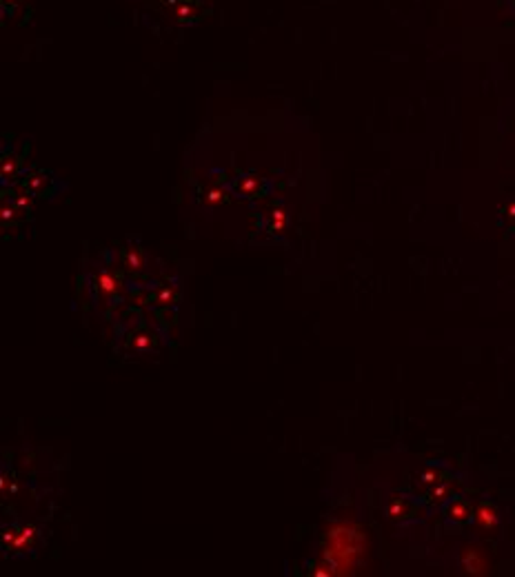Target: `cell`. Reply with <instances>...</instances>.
Masks as SVG:
<instances>
[{
    "label": "cell",
    "mask_w": 515,
    "mask_h": 577,
    "mask_svg": "<svg viewBox=\"0 0 515 577\" xmlns=\"http://www.w3.org/2000/svg\"><path fill=\"white\" fill-rule=\"evenodd\" d=\"M473 522L480 531L493 533L498 529V524H500L498 508L493 504H488V502H480L478 508H475V513H473Z\"/></svg>",
    "instance_id": "cell-1"
},
{
    "label": "cell",
    "mask_w": 515,
    "mask_h": 577,
    "mask_svg": "<svg viewBox=\"0 0 515 577\" xmlns=\"http://www.w3.org/2000/svg\"><path fill=\"white\" fill-rule=\"evenodd\" d=\"M420 482L422 484H437V482H442L440 480V471H437L435 466H429L427 471H422V473H420Z\"/></svg>",
    "instance_id": "cell-6"
},
{
    "label": "cell",
    "mask_w": 515,
    "mask_h": 577,
    "mask_svg": "<svg viewBox=\"0 0 515 577\" xmlns=\"http://www.w3.org/2000/svg\"><path fill=\"white\" fill-rule=\"evenodd\" d=\"M196 9H198V3H193V0L180 3L174 11V18L180 20V22H191L193 18H196Z\"/></svg>",
    "instance_id": "cell-4"
},
{
    "label": "cell",
    "mask_w": 515,
    "mask_h": 577,
    "mask_svg": "<svg viewBox=\"0 0 515 577\" xmlns=\"http://www.w3.org/2000/svg\"><path fill=\"white\" fill-rule=\"evenodd\" d=\"M98 284H100V288H102V293H111V291H115V280L111 278V273H100L98 275Z\"/></svg>",
    "instance_id": "cell-7"
},
{
    "label": "cell",
    "mask_w": 515,
    "mask_h": 577,
    "mask_svg": "<svg viewBox=\"0 0 515 577\" xmlns=\"http://www.w3.org/2000/svg\"><path fill=\"white\" fill-rule=\"evenodd\" d=\"M446 515L453 522H467L471 517V508L465 500L456 497V500H451V504L446 506Z\"/></svg>",
    "instance_id": "cell-3"
},
{
    "label": "cell",
    "mask_w": 515,
    "mask_h": 577,
    "mask_svg": "<svg viewBox=\"0 0 515 577\" xmlns=\"http://www.w3.org/2000/svg\"><path fill=\"white\" fill-rule=\"evenodd\" d=\"M127 267H132V269L143 267V256H140L138 249H129L127 251Z\"/></svg>",
    "instance_id": "cell-8"
},
{
    "label": "cell",
    "mask_w": 515,
    "mask_h": 577,
    "mask_svg": "<svg viewBox=\"0 0 515 577\" xmlns=\"http://www.w3.org/2000/svg\"><path fill=\"white\" fill-rule=\"evenodd\" d=\"M389 515L391 517H404L407 515V504L402 500H393L389 506Z\"/></svg>",
    "instance_id": "cell-9"
},
{
    "label": "cell",
    "mask_w": 515,
    "mask_h": 577,
    "mask_svg": "<svg viewBox=\"0 0 515 577\" xmlns=\"http://www.w3.org/2000/svg\"><path fill=\"white\" fill-rule=\"evenodd\" d=\"M502 222L515 231V202H507L502 207Z\"/></svg>",
    "instance_id": "cell-5"
},
{
    "label": "cell",
    "mask_w": 515,
    "mask_h": 577,
    "mask_svg": "<svg viewBox=\"0 0 515 577\" xmlns=\"http://www.w3.org/2000/svg\"><path fill=\"white\" fill-rule=\"evenodd\" d=\"M462 564H465V569L471 571V573H480L482 569H486V559L480 553V548H465Z\"/></svg>",
    "instance_id": "cell-2"
}]
</instances>
